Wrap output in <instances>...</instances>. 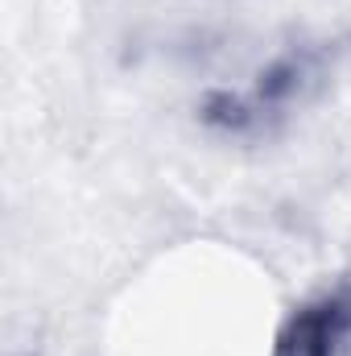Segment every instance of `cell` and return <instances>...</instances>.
I'll use <instances>...</instances> for the list:
<instances>
[{"label":"cell","instance_id":"cell-1","mask_svg":"<svg viewBox=\"0 0 351 356\" xmlns=\"http://www.w3.org/2000/svg\"><path fill=\"white\" fill-rule=\"evenodd\" d=\"M335 54L339 50L327 42L289 46L264 63L248 88L207 91L198 104V120L219 137H264L327 88Z\"/></svg>","mask_w":351,"mask_h":356},{"label":"cell","instance_id":"cell-2","mask_svg":"<svg viewBox=\"0 0 351 356\" xmlns=\"http://www.w3.org/2000/svg\"><path fill=\"white\" fill-rule=\"evenodd\" d=\"M273 356H351V282L302 302L281 323Z\"/></svg>","mask_w":351,"mask_h":356}]
</instances>
